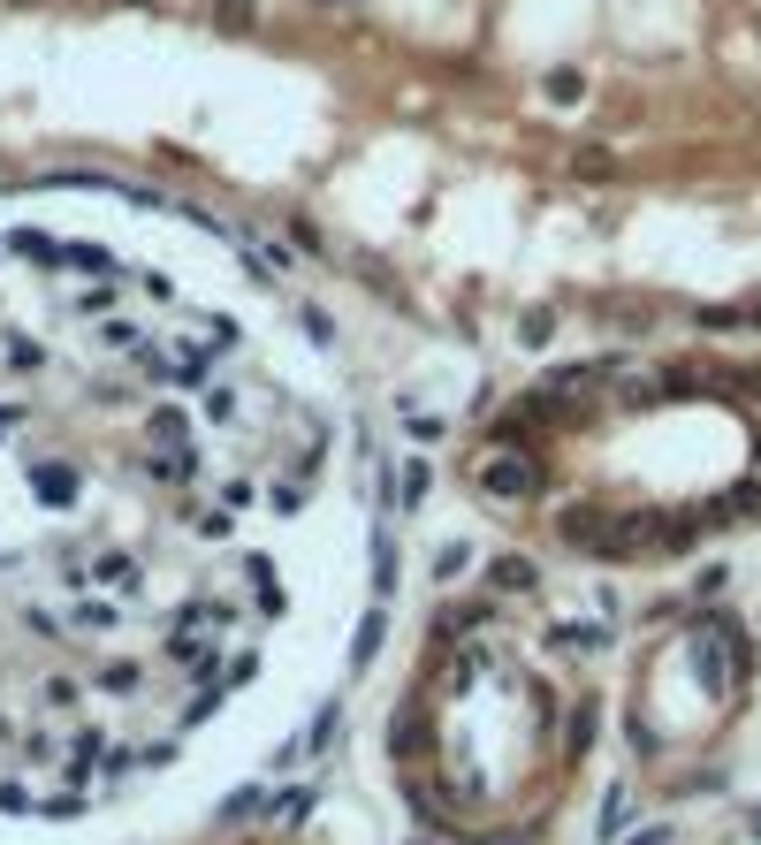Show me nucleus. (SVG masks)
<instances>
[{
  "label": "nucleus",
  "mask_w": 761,
  "mask_h": 845,
  "mask_svg": "<svg viewBox=\"0 0 761 845\" xmlns=\"http://www.w3.org/2000/svg\"><path fill=\"white\" fill-rule=\"evenodd\" d=\"M480 488H487L495 503L541 496V465H533V458H510V450H503V458H487V465H480Z\"/></svg>",
  "instance_id": "obj_1"
},
{
  "label": "nucleus",
  "mask_w": 761,
  "mask_h": 845,
  "mask_svg": "<svg viewBox=\"0 0 761 845\" xmlns=\"http://www.w3.org/2000/svg\"><path fill=\"white\" fill-rule=\"evenodd\" d=\"M237 571H244V587H252V617L260 625H275L283 610H290V594H283V579H275V564L252 548V556H237Z\"/></svg>",
  "instance_id": "obj_2"
},
{
  "label": "nucleus",
  "mask_w": 761,
  "mask_h": 845,
  "mask_svg": "<svg viewBox=\"0 0 761 845\" xmlns=\"http://www.w3.org/2000/svg\"><path fill=\"white\" fill-rule=\"evenodd\" d=\"M549 640H556V648H572V656H602V648H609V617H572V625H549Z\"/></svg>",
  "instance_id": "obj_3"
},
{
  "label": "nucleus",
  "mask_w": 761,
  "mask_h": 845,
  "mask_svg": "<svg viewBox=\"0 0 761 845\" xmlns=\"http://www.w3.org/2000/svg\"><path fill=\"white\" fill-rule=\"evenodd\" d=\"M533 587H541L533 556H495V571H487V594H533Z\"/></svg>",
  "instance_id": "obj_4"
},
{
  "label": "nucleus",
  "mask_w": 761,
  "mask_h": 845,
  "mask_svg": "<svg viewBox=\"0 0 761 845\" xmlns=\"http://www.w3.org/2000/svg\"><path fill=\"white\" fill-rule=\"evenodd\" d=\"M389 488H396V503H404V510H419V503H427V488H435V465H427V458H404V465L389 473Z\"/></svg>",
  "instance_id": "obj_5"
},
{
  "label": "nucleus",
  "mask_w": 761,
  "mask_h": 845,
  "mask_svg": "<svg viewBox=\"0 0 761 845\" xmlns=\"http://www.w3.org/2000/svg\"><path fill=\"white\" fill-rule=\"evenodd\" d=\"M312 800H320L312 785H290V792H267V823H275V831H298L304 815H312Z\"/></svg>",
  "instance_id": "obj_6"
},
{
  "label": "nucleus",
  "mask_w": 761,
  "mask_h": 845,
  "mask_svg": "<svg viewBox=\"0 0 761 845\" xmlns=\"http://www.w3.org/2000/svg\"><path fill=\"white\" fill-rule=\"evenodd\" d=\"M381 633H389V610H366V625H358V648H350V671H366V663L381 656Z\"/></svg>",
  "instance_id": "obj_7"
},
{
  "label": "nucleus",
  "mask_w": 761,
  "mask_h": 845,
  "mask_svg": "<svg viewBox=\"0 0 761 845\" xmlns=\"http://www.w3.org/2000/svg\"><path fill=\"white\" fill-rule=\"evenodd\" d=\"M252 815H267V785H244L221 800V823H252Z\"/></svg>",
  "instance_id": "obj_8"
},
{
  "label": "nucleus",
  "mask_w": 761,
  "mask_h": 845,
  "mask_svg": "<svg viewBox=\"0 0 761 845\" xmlns=\"http://www.w3.org/2000/svg\"><path fill=\"white\" fill-rule=\"evenodd\" d=\"M541 92H549L556 107H579V100H587V77H579V69H549V84H541Z\"/></svg>",
  "instance_id": "obj_9"
},
{
  "label": "nucleus",
  "mask_w": 761,
  "mask_h": 845,
  "mask_svg": "<svg viewBox=\"0 0 761 845\" xmlns=\"http://www.w3.org/2000/svg\"><path fill=\"white\" fill-rule=\"evenodd\" d=\"M693 321H701L708 336H731V328H747V305H701Z\"/></svg>",
  "instance_id": "obj_10"
},
{
  "label": "nucleus",
  "mask_w": 761,
  "mask_h": 845,
  "mask_svg": "<svg viewBox=\"0 0 761 845\" xmlns=\"http://www.w3.org/2000/svg\"><path fill=\"white\" fill-rule=\"evenodd\" d=\"M624 823H632V792L616 785V792H609V800H602V838H616Z\"/></svg>",
  "instance_id": "obj_11"
},
{
  "label": "nucleus",
  "mask_w": 761,
  "mask_h": 845,
  "mask_svg": "<svg viewBox=\"0 0 761 845\" xmlns=\"http://www.w3.org/2000/svg\"><path fill=\"white\" fill-rule=\"evenodd\" d=\"M549 336H556V313H526V321H518V343H526V350H541Z\"/></svg>",
  "instance_id": "obj_12"
},
{
  "label": "nucleus",
  "mask_w": 761,
  "mask_h": 845,
  "mask_svg": "<svg viewBox=\"0 0 761 845\" xmlns=\"http://www.w3.org/2000/svg\"><path fill=\"white\" fill-rule=\"evenodd\" d=\"M373 587H381V594H389V587H396V548H389V533H381V541H373Z\"/></svg>",
  "instance_id": "obj_13"
},
{
  "label": "nucleus",
  "mask_w": 761,
  "mask_h": 845,
  "mask_svg": "<svg viewBox=\"0 0 761 845\" xmlns=\"http://www.w3.org/2000/svg\"><path fill=\"white\" fill-rule=\"evenodd\" d=\"M587 739H595V701H579V708H572V739H564V746H572V754H587Z\"/></svg>",
  "instance_id": "obj_14"
},
{
  "label": "nucleus",
  "mask_w": 761,
  "mask_h": 845,
  "mask_svg": "<svg viewBox=\"0 0 761 845\" xmlns=\"http://www.w3.org/2000/svg\"><path fill=\"white\" fill-rule=\"evenodd\" d=\"M442 435H450L442 412H412V442H442Z\"/></svg>",
  "instance_id": "obj_15"
},
{
  "label": "nucleus",
  "mask_w": 761,
  "mask_h": 845,
  "mask_svg": "<svg viewBox=\"0 0 761 845\" xmlns=\"http://www.w3.org/2000/svg\"><path fill=\"white\" fill-rule=\"evenodd\" d=\"M609 169H616V161H609L602 146H595V153H579V161H572V175H579V183H602Z\"/></svg>",
  "instance_id": "obj_16"
},
{
  "label": "nucleus",
  "mask_w": 761,
  "mask_h": 845,
  "mask_svg": "<svg viewBox=\"0 0 761 845\" xmlns=\"http://www.w3.org/2000/svg\"><path fill=\"white\" fill-rule=\"evenodd\" d=\"M435 579H464V541H442V556H435Z\"/></svg>",
  "instance_id": "obj_17"
},
{
  "label": "nucleus",
  "mask_w": 761,
  "mask_h": 845,
  "mask_svg": "<svg viewBox=\"0 0 761 845\" xmlns=\"http://www.w3.org/2000/svg\"><path fill=\"white\" fill-rule=\"evenodd\" d=\"M214 15H221V23H229V31H252V15H260V8H252V0H221V8H214Z\"/></svg>",
  "instance_id": "obj_18"
},
{
  "label": "nucleus",
  "mask_w": 761,
  "mask_h": 845,
  "mask_svg": "<svg viewBox=\"0 0 761 845\" xmlns=\"http://www.w3.org/2000/svg\"><path fill=\"white\" fill-rule=\"evenodd\" d=\"M304 336H312V343H335V321H327V313H312V305H304Z\"/></svg>",
  "instance_id": "obj_19"
},
{
  "label": "nucleus",
  "mask_w": 761,
  "mask_h": 845,
  "mask_svg": "<svg viewBox=\"0 0 761 845\" xmlns=\"http://www.w3.org/2000/svg\"><path fill=\"white\" fill-rule=\"evenodd\" d=\"M624 845H670V831H639V838H624Z\"/></svg>",
  "instance_id": "obj_20"
},
{
  "label": "nucleus",
  "mask_w": 761,
  "mask_h": 845,
  "mask_svg": "<svg viewBox=\"0 0 761 845\" xmlns=\"http://www.w3.org/2000/svg\"><path fill=\"white\" fill-rule=\"evenodd\" d=\"M747 328H761V305H747Z\"/></svg>",
  "instance_id": "obj_21"
},
{
  "label": "nucleus",
  "mask_w": 761,
  "mask_h": 845,
  "mask_svg": "<svg viewBox=\"0 0 761 845\" xmlns=\"http://www.w3.org/2000/svg\"><path fill=\"white\" fill-rule=\"evenodd\" d=\"M320 8H350V0H320Z\"/></svg>",
  "instance_id": "obj_22"
},
{
  "label": "nucleus",
  "mask_w": 761,
  "mask_h": 845,
  "mask_svg": "<svg viewBox=\"0 0 761 845\" xmlns=\"http://www.w3.org/2000/svg\"><path fill=\"white\" fill-rule=\"evenodd\" d=\"M754 838H761V815H754Z\"/></svg>",
  "instance_id": "obj_23"
},
{
  "label": "nucleus",
  "mask_w": 761,
  "mask_h": 845,
  "mask_svg": "<svg viewBox=\"0 0 761 845\" xmlns=\"http://www.w3.org/2000/svg\"><path fill=\"white\" fill-rule=\"evenodd\" d=\"M412 845H435V838H412Z\"/></svg>",
  "instance_id": "obj_24"
}]
</instances>
